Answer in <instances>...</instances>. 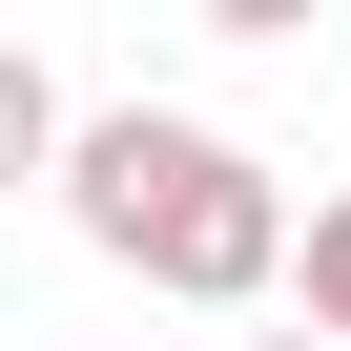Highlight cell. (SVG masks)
<instances>
[{
    "label": "cell",
    "instance_id": "obj_1",
    "mask_svg": "<svg viewBox=\"0 0 351 351\" xmlns=\"http://www.w3.org/2000/svg\"><path fill=\"white\" fill-rule=\"evenodd\" d=\"M62 207H83V248H104V269L186 289V310L289 289V186H269L228 124H186V104H104V124L62 145Z\"/></svg>",
    "mask_w": 351,
    "mask_h": 351
},
{
    "label": "cell",
    "instance_id": "obj_2",
    "mask_svg": "<svg viewBox=\"0 0 351 351\" xmlns=\"http://www.w3.org/2000/svg\"><path fill=\"white\" fill-rule=\"evenodd\" d=\"M289 310H310V330H330V351H351V186H330V207H310V228H289Z\"/></svg>",
    "mask_w": 351,
    "mask_h": 351
},
{
    "label": "cell",
    "instance_id": "obj_3",
    "mask_svg": "<svg viewBox=\"0 0 351 351\" xmlns=\"http://www.w3.org/2000/svg\"><path fill=\"white\" fill-rule=\"evenodd\" d=\"M21 165H62V83H42V42H0V186Z\"/></svg>",
    "mask_w": 351,
    "mask_h": 351
},
{
    "label": "cell",
    "instance_id": "obj_4",
    "mask_svg": "<svg viewBox=\"0 0 351 351\" xmlns=\"http://www.w3.org/2000/svg\"><path fill=\"white\" fill-rule=\"evenodd\" d=\"M248 351H330V330H248Z\"/></svg>",
    "mask_w": 351,
    "mask_h": 351
}]
</instances>
